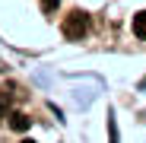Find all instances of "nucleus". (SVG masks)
Instances as JSON below:
<instances>
[{"mask_svg": "<svg viewBox=\"0 0 146 143\" xmlns=\"http://www.w3.org/2000/svg\"><path fill=\"white\" fill-rule=\"evenodd\" d=\"M60 29H64V35H67L70 41H76V38H83V35L89 32V16L80 13V10H73V13L64 19V26H60Z\"/></svg>", "mask_w": 146, "mask_h": 143, "instance_id": "f257e3e1", "label": "nucleus"}, {"mask_svg": "<svg viewBox=\"0 0 146 143\" xmlns=\"http://www.w3.org/2000/svg\"><path fill=\"white\" fill-rule=\"evenodd\" d=\"M133 35L137 38H146V10L133 16Z\"/></svg>", "mask_w": 146, "mask_h": 143, "instance_id": "f03ea898", "label": "nucleus"}, {"mask_svg": "<svg viewBox=\"0 0 146 143\" xmlns=\"http://www.w3.org/2000/svg\"><path fill=\"white\" fill-rule=\"evenodd\" d=\"M10 127H13V130H29V118L22 114V111L10 114Z\"/></svg>", "mask_w": 146, "mask_h": 143, "instance_id": "7ed1b4c3", "label": "nucleus"}, {"mask_svg": "<svg viewBox=\"0 0 146 143\" xmlns=\"http://www.w3.org/2000/svg\"><path fill=\"white\" fill-rule=\"evenodd\" d=\"M57 3H60V0H41V10H44V13H54Z\"/></svg>", "mask_w": 146, "mask_h": 143, "instance_id": "20e7f679", "label": "nucleus"}, {"mask_svg": "<svg viewBox=\"0 0 146 143\" xmlns=\"http://www.w3.org/2000/svg\"><path fill=\"white\" fill-rule=\"evenodd\" d=\"M3 108H7V102H3V99H0V114H3Z\"/></svg>", "mask_w": 146, "mask_h": 143, "instance_id": "39448f33", "label": "nucleus"}, {"mask_svg": "<svg viewBox=\"0 0 146 143\" xmlns=\"http://www.w3.org/2000/svg\"><path fill=\"white\" fill-rule=\"evenodd\" d=\"M22 143H32V140H22Z\"/></svg>", "mask_w": 146, "mask_h": 143, "instance_id": "423d86ee", "label": "nucleus"}]
</instances>
